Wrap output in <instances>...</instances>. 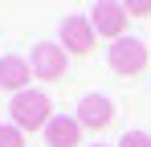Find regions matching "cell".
<instances>
[{"label":"cell","instance_id":"6da1fadb","mask_svg":"<svg viewBox=\"0 0 151 147\" xmlns=\"http://www.w3.org/2000/svg\"><path fill=\"white\" fill-rule=\"evenodd\" d=\"M8 115H12V122L21 127V131H45L53 122V102L45 90H21V94H12V102H8Z\"/></svg>","mask_w":151,"mask_h":147},{"label":"cell","instance_id":"7a4b0ae2","mask_svg":"<svg viewBox=\"0 0 151 147\" xmlns=\"http://www.w3.org/2000/svg\"><path fill=\"white\" fill-rule=\"evenodd\" d=\"M29 66H33L37 78L57 82V78H65V70H70V53L57 45V41H37V45H33V57H29Z\"/></svg>","mask_w":151,"mask_h":147},{"label":"cell","instance_id":"3957f363","mask_svg":"<svg viewBox=\"0 0 151 147\" xmlns=\"http://www.w3.org/2000/svg\"><path fill=\"white\" fill-rule=\"evenodd\" d=\"M127 17H131V12H127L119 0H98V4H94V12H90V24H94V33L106 37V41H123Z\"/></svg>","mask_w":151,"mask_h":147},{"label":"cell","instance_id":"277c9868","mask_svg":"<svg viewBox=\"0 0 151 147\" xmlns=\"http://www.w3.org/2000/svg\"><path fill=\"white\" fill-rule=\"evenodd\" d=\"M110 70L123 74V78H135V74L147 70V45L135 41V37H123L110 45Z\"/></svg>","mask_w":151,"mask_h":147},{"label":"cell","instance_id":"5b68a950","mask_svg":"<svg viewBox=\"0 0 151 147\" xmlns=\"http://www.w3.org/2000/svg\"><path fill=\"white\" fill-rule=\"evenodd\" d=\"M61 49L70 57H90L94 53V24H90V17H65L61 21Z\"/></svg>","mask_w":151,"mask_h":147},{"label":"cell","instance_id":"8992f818","mask_svg":"<svg viewBox=\"0 0 151 147\" xmlns=\"http://www.w3.org/2000/svg\"><path fill=\"white\" fill-rule=\"evenodd\" d=\"M78 122H82L86 131H106V127L114 122V102L106 94H86L78 102Z\"/></svg>","mask_w":151,"mask_h":147},{"label":"cell","instance_id":"52a82bcc","mask_svg":"<svg viewBox=\"0 0 151 147\" xmlns=\"http://www.w3.org/2000/svg\"><path fill=\"white\" fill-rule=\"evenodd\" d=\"M29 78H33V66L21 53H4L0 57V90L21 94V90H29Z\"/></svg>","mask_w":151,"mask_h":147},{"label":"cell","instance_id":"ba28073f","mask_svg":"<svg viewBox=\"0 0 151 147\" xmlns=\"http://www.w3.org/2000/svg\"><path fill=\"white\" fill-rule=\"evenodd\" d=\"M82 122L78 119H65V115H53V122L45 127V143L49 147H82Z\"/></svg>","mask_w":151,"mask_h":147},{"label":"cell","instance_id":"9c48e42d","mask_svg":"<svg viewBox=\"0 0 151 147\" xmlns=\"http://www.w3.org/2000/svg\"><path fill=\"white\" fill-rule=\"evenodd\" d=\"M0 147H25V131L17 122H0Z\"/></svg>","mask_w":151,"mask_h":147},{"label":"cell","instance_id":"30bf717a","mask_svg":"<svg viewBox=\"0 0 151 147\" xmlns=\"http://www.w3.org/2000/svg\"><path fill=\"white\" fill-rule=\"evenodd\" d=\"M131 17H151V0H119Z\"/></svg>","mask_w":151,"mask_h":147},{"label":"cell","instance_id":"8fae6325","mask_svg":"<svg viewBox=\"0 0 151 147\" xmlns=\"http://www.w3.org/2000/svg\"><path fill=\"white\" fill-rule=\"evenodd\" d=\"M119 147H151V135H143V131H131V135H123V139H119Z\"/></svg>","mask_w":151,"mask_h":147},{"label":"cell","instance_id":"7c38bea8","mask_svg":"<svg viewBox=\"0 0 151 147\" xmlns=\"http://www.w3.org/2000/svg\"><path fill=\"white\" fill-rule=\"evenodd\" d=\"M90 147H106V143H90Z\"/></svg>","mask_w":151,"mask_h":147}]
</instances>
